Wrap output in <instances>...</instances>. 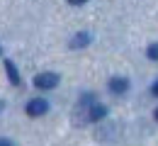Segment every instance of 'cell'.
<instances>
[{"instance_id":"cell-9","label":"cell","mask_w":158,"mask_h":146,"mask_svg":"<svg viewBox=\"0 0 158 146\" xmlns=\"http://www.w3.org/2000/svg\"><path fill=\"white\" fill-rule=\"evenodd\" d=\"M0 146H15V144H12L10 139H0Z\"/></svg>"},{"instance_id":"cell-2","label":"cell","mask_w":158,"mask_h":146,"mask_svg":"<svg viewBox=\"0 0 158 146\" xmlns=\"http://www.w3.org/2000/svg\"><path fill=\"white\" fill-rule=\"evenodd\" d=\"M27 115L29 117H41V115H46L49 112V102L44 100V98H32L29 102H27Z\"/></svg>"},{"instance_id":"cell-6","label":"cell","mask_w":158,"mask_h":146,"mask_svg":"<svg viewBox=\"0 0 158 146\" xmlns=\"http://www.w3.org/2000/svg\"><path fill=\"white\" fill-rule=\"evenodd\" d=\"M5 73H7V78H10L12 85H20V71H17V66L10 59H5Z\"/></svg>"},{"instance_id":"cell-3","label":"cell","mask_w":158,"mask_h":146,"mask_svg":"<svg viewBox=\"0 0 158 146\" xmlns=\"http://www.w3.org/2000/svg\"><path fill=\"white\" fill-rule=\"evenodd\" d=\"M105 117H107V107L102 102L90 105L88 112H85V119H88V122H100V119H105Z\"/></svg>"},{"instance_id":"cell-11","label":"cell","mask_w":158,"mask_h":146,"mask_svg":"<svg viewBox=\"0 0 158 146\" xmlns=\"http://www.w3.org/2000/svg\"><path fill=\"white\" fill-rule=\"evenodd\" d=\"M2 110H5V102H2V100H0V112H2Z\"/></svg>"},{"instance_id":"cell-13","label":"cell","mask_w":158,"mask_h":146,"mask_svg":"<svg viewBox=\"0 0 158 146\" xmlns=\"http://www.w3.org/2000/svg\"><path fill=\"white\" fill-rule=\"evenodd\" d=\"M0 59H2V46H0Z\"/></svg>"},{"instance_id":"cell-7","label":"cell","mask_w":158,"mask_h":146,"mask_svg":"<svg viewBox=\"0 0 158 146\" xmlns=\"http://www.w3.org/2000/svg\"><path fill=\"white\" fill-rule=\"evenodd\" d=\"M146 56H148L151 61H158V42L148 44V49H146Z\"/></svg>"},{"instance_id":"cell-12","label":"cell","mask_w":158,"mask_h":146,"mask_svg":"<svg viewBox=\"0 0 158 146\" xmlns=\"http://www.w3.org/2000/svg\"><path fill=\"white\" fill-rule=\"evenodd\" d=\"M153 117H156V122H158V107H156V112H153Z\"/></svg>"},{"instance_id":"cell-4","label":"cell","mask_w":158,"mask_h":146,"mask_svg":"<svg viewBox=\"0 0 158 146\" xmlns=\"http://www.w3.org/2000/svg\"><path fill=\"white\" fill-rule=\"evenodd\" d=\"M129 90V78H124V76H114V78H110V93H114V95H124Z\"/></svg>"},{"instance_id":"cell-1","label":"cell","mask_w":158,"mask_h":146,"mask_svg":"<svg viewBox=\"0 0 158 146\" xmlns=\"http://www.w3.org/2000/svg\"><path fill=\"white\" fill-rule=\"evenodd\" d=\"M59 73H54V71H44V73H37L34 76V88H39V90H54L56 85H59Z\"/></svg>"},{"instance_id":"cell-10","label":"cell","mask_w":158,"mask_h":146,"mask_svg":"<svg viewBox=\"0 0 158 146\" xmlns=\"http://www.w3.org/2000/svg\"><path fill=\"white\" fill-rule=\"evenodd\" d=\"M151 93H153V95H156V98H158V81H156V83H153V85H151Z\"/></svg>"},{"instance_id":"cell-8","label":"cell","mask_w":158,"mask_h":146,"mask_svg":"<svg viewBox=\"0 0 158 146\" xmlns=\"http://www.w3.org/2000/svg\"><path fill=\"white\" fill-rule=\"evenodd\" d=\"M85 2H88V0H68V5H76V7H78V5H85Z\"/></svg>"},{"instance_id":"cell-5","label":"cell","mask_w":158,"mask_h":146,"mask_svg":"<svg viewBox=\"0 0 158 146\" xmlns=\"http://www.w3.org/2000/svg\"><path fill=\"white\" fill-rule=\"evenodd\" d=\"M93 42V34L90 32H78V34H73V39L68 42L71 49H83V46H88V44Z\"/></svg>"}]
</instances>
